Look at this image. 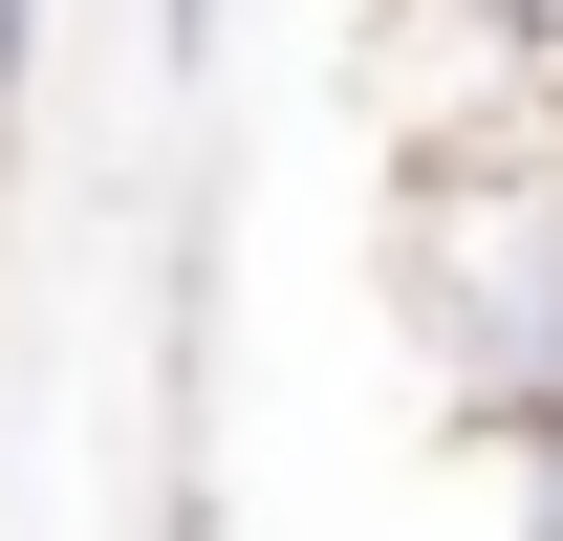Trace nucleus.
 Returning a JSON list of instances; mask_svg holds the SVG:
<instances>
[{"label":"nucleus","mask_w":563,"mask_h":541,"mask_svg":"<svg viewBox=\"0 0 563 541\" xmlns=\"http://www.w3.org/2000/svg\"><path fill=\"white\" fill-rule=\"evenodd\" d=\"M412 303H433V390L477 433L563 411V174L542 152H477V174L412 196Z\"/></svg>","instance_id":"nucleus-1"},{"label":"nucleus","mask_w":563,"mask_h":541,"mask_svg":"<svg viewBox=\"0 0 563 541\" xmlns=\"http://www.w3.org/2000/svg\"><path fill=\"white\" fill-rule=\"evenodd\" d=\"M498 455H520V498H498V541H563V411H542V433H498Z\"/></svg>","instance_id":"nucleus-2"},{"label":"nucleus","mask_w":563,"mask_h":541,"mask_svg":"<svg viewBox=\"0 0 563 541\" xmlns=\"http://www.w3.org/2000/svg\"><path fill=\"white\" fill-rule=\"evenodd\" d=\"M22 66H44V0H0V109H22Z\"/></svg>","instance_id":"nucleus-3"},{"label":"nucleus","mask_w":563,"mask_h":541,"mask_svg":"<svg viewBox=\"0 0 563 541\" xmlns=\"http://www.w3.org/2000/svg\"><path fill=\"white\" fill-rule=\"evenodd\" d=\"M152 22H174V44H217V0H152Z\"/></svg>","instance_id":"nucleus-4"}]
</instances>
